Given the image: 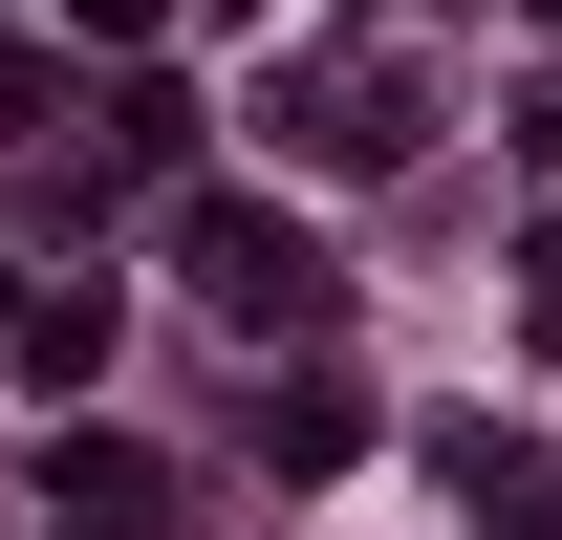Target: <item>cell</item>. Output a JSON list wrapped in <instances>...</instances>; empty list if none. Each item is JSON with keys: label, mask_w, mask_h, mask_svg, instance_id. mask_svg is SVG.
<instances>
[{"label": "cell", "mask_w": 562, "mask_h": 540, "mask_svg": "<svg viewBox=\"0 0 562 540\" xmlns=\"http://www.w3.org/2000/svg\"><path fill=\"white\" fill-rule=\"evenodd\" d=\"M347 432H368V410L325 390V368H260V454H281V475H325V454H347Z\"/></svg>", "instance_id": "5b68a950"}, {"label": "cell", "mask_w": 562, "mask_h": 540, "mask_svg": "<svg viewBox=\"0 0 562 540\" xmlns=\"http://www.w3.org/2000/svg\"><path fill=\"white\" fill-rule=\"evenodd\" d=\"M281 131L325 151V173H390V151H412V87H390V66H303V87H281Z\"/></svg>", "instance_id": "7a4b0ae2"}, {"label": "cell", "mask_w": 562, "mask_h": 540, "mask_svg": "<svg viewBox=\"0 0 562 540\" xmlns=\"http://www.w3.org/2000/svg\"><path fill=\"white\" fill-rule=\"evenodd\" d=\"M173 260H195L216 325H260V346L325 325V238H303V216H260V195H195V216H173Z\"/></svg>", "instance_id": "6da1fadb"}, {"label": "cell", "mask_w": 562, "mask_h": 540, "mask_svg": "<svg viewBox=\"0 0 562 540\" xmlns=\"http://www.w3.org/2000/svg\"><path fill=\"white\" fill-rule=\"evenodd\" d=\"M173 151H195V87H109V173H87V195H151Z\"/></svg>", "instance_id": "277c9868"}, {"label": "cell", "mask_w": 562, "mask_h": 540, "mask_svg": "<svg viewBox=\"0 0 562 540\" xmlns=\"http://www.w3.org/2000/svg\"><path fill=\"white\" fill-rule=\"evenodd\" d=\"M87 44H151V0H87Z\"/></svg>", "instance_id": "8992f818"}, {"label": "cell", "mask_w": 562, "mask_h": 540, "mask_svg": "<svg viewBox=\"0 0 562 540\" xmlns=\"http://www.w3.org/2000/svg\"><path fill=\"white\" fill-rule=\"evenodd\" d=\"M44 475H66V519H87V540H151V519H173L131 432H66V454H44Z\"/></svg>", "instance_id": "3957f363"}]
</instances>
